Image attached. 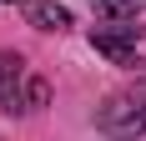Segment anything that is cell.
I'll return each instance as SVG.
<instances>
[{
  "instance_id": "1",
  "label": "cell",
  "mask_w": 146,
  "mask_h": 141,
  "mask_svg": "<svg viewBox=\"0 0 146 141\" xmlns=\"http://www.w3.org/2000/svg\"><path fill=\"white\" fill-rule=\"evenodd\" d=\"M96 126H101L106 136H116V141L141 136V131H146V86H136V91H116V96L96 111Z\"/></svg>"
},
{
  "instance_id": "2",
  "label": "cell",
  "mask_w": 146,
  "mask_h": 141,
  "mask_svg": "<svg viewBox=\"0 0 146 141\" xmlns=\"http://www.w3.org/2000/svg\"><path fill=\"white\" fill-rule=\"evenodd\" d=\"M136 41H141V25H136V20H121V15L91 25V45H96L111 66H146V61L136 56Z\"/></svg>"
},
{
  "instance_id": "3",
  "label": "cell",
  "mask_w": 146,
  "mask_h": 141,
  "mask_svg": "<svg viewBox=\"0 0 146 141\" xmlns=\"http://www.w3.org/2000/svg\"><path fill=\"white\" fill-rule=\"evenodd\" d=\"M25 56L20 51H0V106L5 111H25Z\"/></svg>"
},
{
  "instance_id": "4",
  "label": "cell",
  "mask_w": 146,
  "mask_h": 141,
  "mask_svg": "<svg viewBox=\"0 0 146 141\" xmlns=\"http://www.w3.org/2000/svg\"><path fill=\"white\" fill-rule=\"evenodd\" d=\"M25 20L35 30H66L71 25V10L56 5V0H25Z\"/></svg>"
},
{
  "instance_id": "5",
  "label": "cell",
  "mask_w": 146,
  "mask_h": 141,
  "mask_svg": "<svg viewBox=\"0 0 146 141\" xmlns=\"http://www.w3.org/2000/svg\"><path fill=\"white\" fill-rule=\"evenodd\" d=\"M141 0H96V10H106V15H126V10H136Z\"/></svg>"
},
{
  "instance_id": "6",
  "label": "cell",
  "mask_w": 146,
  "mask_h": 141,
  "mask_svg": "<svg viewBox=\"0 0 146 141\" xmlns=\"http://www.w3.org/2000/svg\"><path fill=\"white\" fill-rule=\"evenodd\" d=\"M0 5H25V0H0Z\"/></svg>"
}]
</instances>
